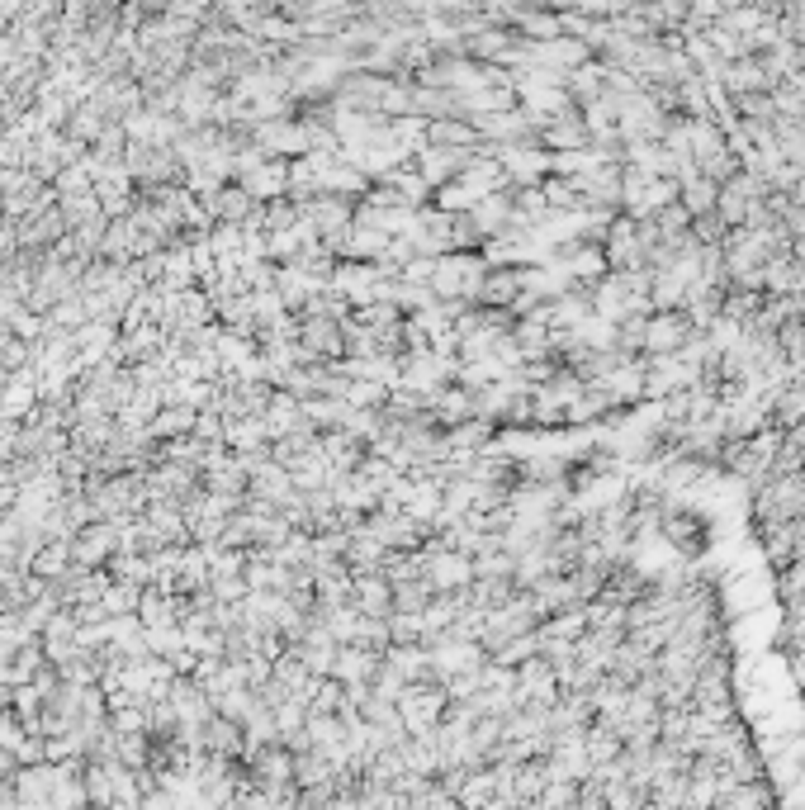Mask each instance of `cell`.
<instances>
[{
  "mask_svg": "<svg viewBox=\"0 0 805 810\" xmlns=\"http://www.w3.org/2000/svg\"><path fill=\"white\" fill-rule=\"evenodd\" d=\"M204 204H209V214H218V218H247L251 214V190L223 185V190H209Z\"/></svg>",
  "mask_w": 805,
  "mask_h": 810,
  "instance_id": "6da1fadb",
  "label": "cell"
},
{
  "mask_svg": "<svg viewBox=\"0 0 805 810\" xmlns=\"http://www.w3.org/2000/svg\"><path fill=\"white\" fill-rule=\"evenodd\" d=\"M109 550H114V531H109V526H90L86 536L76 540V564H95V559H105Z\"/></svg>",
  "mask_w": 805,
  "mask_h": 810,
  "instance_id": "7a4b0ae2",
  "label": "cell"
},
{
  "mask_svg": "<svg viewBox=\"0 0 805 810\" xmlns=\"http://www.w3.org/2000/svg\"><path fill=\"white\" fill-rule=\"evenodd\" d=\"M304 342H308V351H341V327L337 323H322L318 313H308Z\"/></svg>",
  "mask_w": 805,
  "mask_h": 810,
  "instance_id": "3957f363",
  "label": "cell"
},
{
  "mask_svg": "<svg viewBox=\"0 0 805 810\" xmlns=\"http://www.w3.org/2000/svg\"><path fill=\"white\" fill-rule=\"evenodd\" d=\"M190 427H195V413H190V408H166V413H161V422H157V432H161V436H171V432H190Z\"/></svg>",
  "mask_w": 805,
  "mask_h": 810,
  "instance_id": "277c9868",
  "label": "cell"
}]
</instances>
